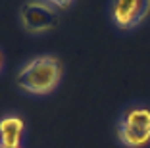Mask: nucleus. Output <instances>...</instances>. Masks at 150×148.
Listing matches in <instances>:
<instances>
[{
	"label": "nucleus",
	"mask_w": 150,
	"mask_h": 148,
	"mask_svg": "<svg viewBox=\"0 0 150 148\" xmlns=\"http://www.w3.org/2000/svg\"><path fill=\"white\" fill-rule=\"evenodd\" d=\"M25 119L18 112H6L0 115V146L23 148Z\"/></svg>",
	"instance_id": "5"
},
{
	"label": "nucleus",
	"mask_w": 150,
	"mask_h": 148,
	"mask_svg": "<svg viewBox=\"0 0 150 148\" xmlns=\"http://www.w3.org/2000/svg\"><path fill=\"white\" fill-rule=\"evenodd\" d=\"M0 148H4V146H0Z\"/></svg>",
	"instance_id": "8"
},
{
	"label": "nucleus",
	"mask_w": 150,
	"mask_h": 148,
	"mask_svg": "<svg viewBox=\"0 0 150 148\" xmlns=\"http://www.w3.org/2000/svg\"><path fill=\"white\" fill-rule=\"evenodd\" d=\"M52 6H56L58 10H67L69 6L75 4V0H48Z\"/></svg>",
	"instance_id": "6"
},
{
	"label": "nucleus",
	"mask_w": 150,
	"mask_h": 148,
	"mask_svg": "<svg viewBox=\"0 0 150 148\" xmlns=\"http://www.w3.org/2000/svg\"><path fill=\"white\" fill-rule=\"evenodd\" d=\"M4 67H6V56L2 52V48H0V75L4 73Z\"/></svg>",
	"instance_id": "7"
},
{
	"label": "nucleus",
	"mask_w": 150,
	"mask_h": 148,
	"mask_svg": "<svg viewBox=\"0 0 150 148\" xmlns=\"http://www.w3.org/2000/svg\"><path fill=\"white\" fill-rule=\"evenodd\" d=\"M115 135L123 148H144L150 144V106L129 104L119 112Z\"/></svg>",
	"instance_id": "2"
},
{
	"label": "nucleus",
	"mask_w": 150,
	"mask_h": 148,
	"mask_svg": "<svg viewBox=\"0 0 150 148\" xmlns=\"http://www.w3.org/2000/svg\"><path fill=\"white\" fill-rule=\"evenodd\" d=\"M19 25L29 35H46L60 21V10L48 0H25L18 12Z\"/></svg>",
	"instance_id": "3"
},
{
	"label": "nucleus",
	"mask_w": 150,
	"mask_h": 148,
	"mask_svg": "<svg viewBox=\"0 0 150 148\" xmlns=\"http://www.w3.org/2000/svg\"><path fill=\"white\" fill-rule=\"evenodd\" d=\"M150 16V0H110V21L119 31L141 27Z\"/></svg>",
	"instance_id": "4"
},
{
	"label": "nucleus",
	"mask_w": 150,
	"mask_h": 148,
	"mask_svg": "<svg viewBox=\"0 0 150 148\" xmlns=\"http://www.w3.org/2000/svg\"><path fill=\"white\" fill-rule=\"evenodd\" d=\"M64 79V64L56 54H37L16 71V87L29 96L44 98L52 94Z\"/></svg>",
	"instance_id": "1"
}]
</instances>
